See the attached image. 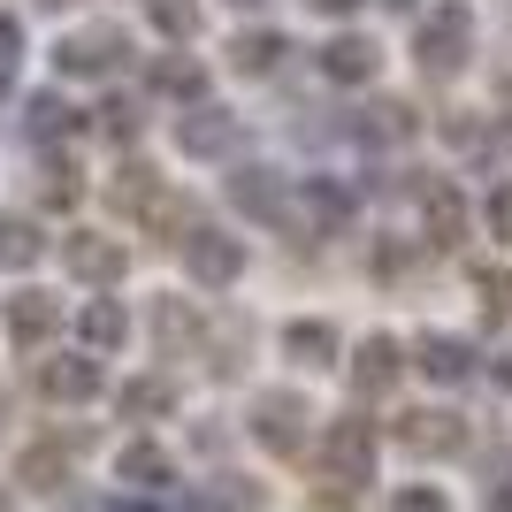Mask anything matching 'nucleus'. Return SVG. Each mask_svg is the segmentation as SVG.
Returning <instances> with one entry per match:
<instances>
[{
    "mask_svg": "<svg viewBox=\"0 0 512 512\" xmlns=\"http://www.w3.org/2000/svg\"><path fill=\"white\" fill-rule=\"evenodd\" d=\"M474 62V8L467 0H444V8H421L413 16V69L421 77H459Z\"/></svg>",
    "mask_w": 512,
    "mask_h": 512,
    "instance_id": "nucleus-1",
    "label": "nucleus"
},
{
    "mask_svg": "<svg viewBox=\"0 0 512 512\" xmlns=\"http://www.w3.org/2000/svg\"><path fill=\"white\" fill-rule=\"evenodd\" d=\"M321 482H337V490H367L375 482V467H383V436H375V421H360V413H344V421H321Z\"/></svg>",
    "mask_w": 512,
    "mask_h": 512,
    "instance_id": "nucleus-2",
    "label": "nucleus"
},
{
    "mask_svg": "<svg viewBox=\"0 0 512 512\" xmlns=\"http://www.w3.org/2000/svg\"><path fill=\"white\" fill-rule=\"evenodd\" d=\"M245 436H253L268 459H299L306 436H314V406H306L299 390H260L253 413H245Z\"/></svg>",
    "mask_w": 512,
    "mask_h": 512,
    "instance_id": "nucleus-3",
    "label": "nucleus"
},
{
    "mask_svg": "<svg viewBox=\"0 0 512 512\" xmlns=\"http://www.w3.org/2000/svg\"><path fill=\"white\" fill-rule=\"evenodd\" d=\"M230 207L268 222V230H299V192H291V176L268 169V161H237L230 169Z\"/></svg>",
    "mask_w": 512,
    "mask_h": 512,
    "instance_id": "nucleus-4",
    "label": "nucleus"
},
{
    "mask_svg": "<svg viewBox=\"0 0 512 512\" xmlns=\"http://www.w3.org/2000/svg\"><path fill=\"white\" fill-rule=\"evenodd\" d=\"M130 62V31L123 23H77V31H69L62 46H54V69H62V77H115V69Z\"/></svg>",
    "mask_w": 512,
    "mask_h": 512,
    "instance_id": "nucleus-5",
    "label": "nucleus"
},
{
    "mask_svg": "<svg viewBox=\"0 0 512 512\" xmlns=\"http://www.w3.org/2000/svg\"><path fill=\"white\" fill-rule=\"evenodd\" d=\"M176 253H184V276H192L199 291H230V283H245V260H253V253H245V237L214 230V222H199Z\"/></svg>",
    "mask_w": 512,
    "mask_h": 512,
    "instance_id": "nucleus-6",
    "label": "nucleus"
},
{
    "mask_svg": "<svg viewBox=\"0 0 512 512\" xmlns=\"http://www.w3.org/2000/svg\"><path fill=\"white\" fill-rule=\"evenodd\" d=\"M245 146V115L222 100H199L176 115V153H192V161H230V153Z\"/></svg>",
    "mask_w": 512,
    "mask_h": 512,
    "instance_id": "nucleus-7",
    "label": "nucleus"
},
{
    "mask_svg": "<svg viewBox=\"0 0 512 512\" xmlns=\"http://www.w3.org/2000/svg\"><path fill=\"white\" fill-rule=\"evenodd\" d=\"M406 367H413V360H406V344L375 329V337L352 344V360H344V383H352V398H360V406H375V398H390V390H398V375H406Z\"/></svg>",
    "mask_w": 512,
    "mask_h": 512,
    "instance_id": "nucleus-8",
    "label": "nucleus"
},
{
    "mask_svg": "<svg viewBox=\"0 0 512 512\" xmlns=\"http://www.w3.org/2000/svg\"><path fill=\"white\" fill-rule=\"evenodd\" d=\"M62 268L77 283H92V291H115V283L130 276V245L107 237V230H69L62 237Z\"/></svg>",
    "mask_w": 512,
    "mask_h": 512,
    "instance_id": "nucleus-9",
    "label": "nucleus"
},
{
    "mask_svg": "<svg viewBox=\"0 0 512 512\" xmlns=\"http://www.w3.org/2000/svg\"><path fill=\"white\" fill-rule=\"evenodd\" d=\"M390 444L413 451V459H451V451L467 444V413H451V406H413V413H398Z\"/></svg>",
    "mask_w": 512,
    "mask_h": 512,
    "instance_id": "nucleus-10",
    "label": "nucleus"
},
{
    "mask_svg": "<svg viewBox=\"0 0 512 512\" xmlns=\"http://www.w3.org/2000/svg\"><path fill=\"white\" fill-rule=\"evenodd\" d=\"M314 69H321V85L360 92V85H375V77H383V39H367V31H337V39H321Z\"/></svg>",
    "mask_w": 512,
    "mask_h": 512,
    "instance_id": "nucleus-11",
    "label": "nucleus"
},
{
    "mask_svg": "<svg viewBox=\"0 0 512 512\" xmlns=\"http://www.w3.org/2000/svg\"><path fill=\"white\" fill-rule=\"evenodd\" d=\"M406 360H413V375H428L436 390H451V383H467L474 367H482V352H474L467 337H451V329H421V337L406 344Z\"/></svg>",
    "mask_w": 512,
    "mask_h": 512,
    "instance_id": "nucleus-12",
    "label": "nucleus"
},
{
    "mask_svg": "<svg viewBox=\"0 0 512 512\" xmlns=\"http://www.w3.org/2000/svg\"><path fill=\"white\" fill-rule=\"evenodd\" d=\"M474 214H482V207H467L459 184H421V245H428V253H459Z\"/></svg>",
    "mask_w": 512,
    "mask_h": 512,
    "instance_id": "nucleus-13",
    "label": "nucleus"
},
{
    "mask_svg": "<svg viewBox=\"0 0 512 512\" xmlns=\"http://www.w3.org/2000/svg\"><path fill=\"white\" fill-rule=\"evenodd\" d=\"M344 138H360L367 153H398V146H413V138H421V115H413L406 100H367L360 115H352V123H344Z\"/></svg>",
    "mask_w": 512,
    "mask_h": 512,
    "instance_id": "nucleus-14",
    "label": "nucleus"
},
{
    "mask_svg": "<svg viewBox=\"0 0 512 512\" xmlns=\"http://www.w3.org/2000/svg\"><path fill=\"white\" fill-rule=\"evenodd\" d=\"M100 390H107L100 352H54V360H39V398H54V406H92Z\"/></svg>",
    "mask_w": 512,
    "mask_h": 512,
    "instance_id": "nucleus-15",
    "label": "nucleus"
},
{
    "mask_svg": "<svg viewBox=\"0 0 512 512\" xmlns=\"http://www.w3.org/2000/svg\"><path fill=\"white\" fill-rule=\"evenodd\" d=\"M352 214H360V192H352V184H337V176H306V184H299V230L344 237V230H352Z\"/></svg>",
    "mask_w": 512,
    "mask_h": 512,
    "instance_id": "nucleus-16",
    "label": "nucleus"
},
{
    "mask_svg": "<svg viewBox=\"0 0 512 512\" xmlns=\"http://www.w3.org/2000/svg\"><path fill=\"white\" fill-rule=\"evenodd\" d=\"M115 482H123L130 497H176V459L153 436H138V444H123V459H115Z\"/></svg>",
    "mask_w": 512,
    "mask_h": 512,
    "instance_id": "nucleus-17",
    "label": "nucleus"
},
{
    "mask_svg": "<svg viewBox=\"0 0 512 512\" xmlns=\"http://www.w3.org/2000/svg\"><path fill=\"white\" fill-rule=\"evenodd\" d=\"M153 344H161V360H192V352H207V321H199L192 299H153Z\"/></svg>",
    "mask_w": 512,
    "mask_h": 512,
    "instance_id": "nucleus-18",
    "label": "nucleus"
},
{
    "mask_svg": "<svg viewBox=\"0 0 512 512\" xmlns=\"http://www.w3.org/2000/svg\"><path fill=\"white\" fill-rule=\"evenodd\" d=\"M161 199H169V184H161V169H153V161H138V153H130L123 169H115V184H107V207L130 214V222H146Z\"/></svg>",
    "mask_w": 512,
    "mask_h": 512,
    "instance_id": "nucleus-19",
    "label": "nucleus"
},
{
    "mask_svg": "<svg viewBox=\"0 0 512 512\" xmlns=\"http://www.w3.org/2000/svg\"><path fill=\"white\" fill-rule=\"evenodd\" d=\"M283 360L291 367H344V337H337V321H283Z\"/></svg>",
    "mask_w": 512,
    "mask_h": 512,
    "instance_id": "nucleus-20",
    "label": "nucleus"
},
{
    "mask_svg": "<svg viewBox=\"0 0 512 512\" xmlns=\"http://www.w3.org/2000/svg\"><path fill=\"white\" fill-rule=\"evenodd\" d=\"M54 329H62V299H54V291H16V299H8V337H16L23 352H39Z\"/></svg>",
    "mask_w": 512,
    "mask_h": 512,
    "instance_id": "nucleus-21",
    "label": "nucleus"
},
{
    "mask_svg": "<svg viewBox=\"0 0 512 512\" xmlns=\"http://www.w3.org/2000/svg\"><path fill=\"white\" fill-rule=\"evenodd\" d=\"M77 130H85V115H77L62 92H31V100H23V138H31V146H62Z\"/></svg>",
    "mask_w": 512,
    "mask_h": 512,
    "instance_id": "nucleus-22",
    "label": "nucleus"
},
{
    "mask_svg": "<svg viewBox=\"0 0 512 512\" xmlns=\"http://www.w3.org/2000/svg\"><path fill=\"white\" fill-rule=\"evenodd\" d=\"M222 54H230V69H237V77H276V69H283V54H291V39L260 23V31H237V39L222 46Z\"/></svg>",
    "mask_w": 512,
    "mask_h": 512,
    "instance_id": "nucleus-23",
    "label": "nucleus"
},
{
    "mask_svg": "<svg viewBox=\"0 0 512 512\" xmlns=\"http://www.w3.org/2000/svg\"><path fill=\"white\" fill-rule=\"evenodd\" d=\"M115 413H123V421H169L176 413V383L169 375H130V383L115 390Z\"/></svg>",
    "mask_w": 512,
    "mask_h": 512,
    "instance_id": "nucleus-24",
    "label": "nucleus"
},
{
    "mask_svg": "<svg viewBox=\"0 0 512 512\" xmlns=\"http://www.w3.org/2000/svg\"><path fill=\"white\" fill-rule=\"evenodd\" d=\"M77 337H85V352H115V344L130 337L123 299H85V306H77Z\"/></svg>",
    "mask_w": 512,
    "mask_h": 512,
    "instance_id": "nucleus-25",
    "label": "nucleus"
},
{
    "mask_svg": "<svg viewBox=\"0 0 512 512\" xmlns=\"http://www.w3.org/2000/svg\"><path fill=\"white\" fill-rule=\"evenodd\" d=\"M16 482H23V490H62V482H69V444H62V436H46V444L16 451Z\"/></svg>",
    "mask_w": 512,
    "mask_h": 512,
    "instance_id": "nucleus-26",
    "label": "nucleus"
},
{
    "mask_svg": "<svg viewBox=\"0 0 512 512\" xmlns=\"http://www.w3.org/2000/svg\"><path fill=\"white\" fill-rule=\"evenodd\" d=\"M192 512H268V490L245 482V474H214L207 490L192 497Z\"/></svg>",
    "mask_w": 512,
    "mask_h": 512,
    "instance_id": "nucleus-27",
    "label": "nucleus"
},
{
    "mask_svg": "<svg viewBox=\"0 0 512 512\" xmlns=\"http://www.w3.org/2000/svg\"><path fill=\"white\" fill-rule=\"evenodd\" d=\"M153 92H169V100L199 107V100H207V69H199L192 54H161V62H153Z\"/></svg>",
    "mask_w": 512,
    "mask_h": 512,
    "instance_id": "nucleus-28",
    "label": "nucleus"
},
{
    "mask_svg": "<svg viewBox=\"0 0 512 512\" xmlns=\"http://www.w3.org/2000/svg\"><path fill=\"white\" fill-rule=\"evenodd\" d=\"M46 260V237L31 214H0V268H39Z\"/></svg>",
    "mask_w": 512,
    "mask_h": 512,
    "instance_id": "nucleus-29",
    "label": "nucleus"
},
{
    "mask_svg": "<svg viewBox=\"0 0 512 512\" xmlns=\"http://www.w3.org/2000/svg\"><path fill=\"white\" fill-rule=\"evenodd\" d=\"M413 268H421V253H413L406 237H375V253H367V276L375 283H406Z\"/></svg>",
    "mask_w": 512,
    "mask_h": 512,
    "instance_id": "nucleus-30",
    "label": "nucleus"
},
{
    "mask_svg": "<svg viewBox=\"0 0 512 512\" xmlns=\"http://www.w3.org/2000/svg\"><path fill=\"white\" fill-rule=\"evenodd\" d=\"M146 16L161 39H199V0H146Z\"/></svg>",
    "mask_w": 512,
    "mask_h": 512,
    "instance_id": "nucleus-31",
    "label": "nucleus"
},
{
    "mask_svg": "<svg viewBox=\"0 0 512 512\" xmlns=\"http://www.w3.org/2000/svg\"><path fill=\"white\" fill-rule=\"evenodd\" d=\"M100 130L115 138V146H130V138L146 130V100H130V92H115V100L100 107Z\"/></svg>",
    "mask_w": 512,
    "mask_h": 512,
    "instance_id": "nucleus-32",
    "label": "nucleus"
},
{
    "mask_svg": "<svg viewBox=\"0 0 512 512\" xmlns=\"http://www.w3.org/2000/svg\"><path fill=\"white\" fill-rule=\"evenodd\" d=\"M482 230H490L497 245H512V176H497L490 192H482Z\"/></svg>",
    "mask_w": 512,
    "mask_h": 512,
    "instance_id": "nucleus-33",
    "label": "nucleus"
},
{
    "mask_svg": "<svg viewBox=\"0 0 512 512\" xmlns=\"http://www.w3.org/2000/svg\"><path fill=\"white\" fill-rule=\"evenodd\" d=\"M77 192H85V184H77L69 161H46L39 169V207H77Z\"/></svg>",
    "mask_w": 512,
    "mask_h": 512,
    "instance_id": "nucleus-34",
    "label": "nucleus"
},
{
    "mask_svg": "<svg viewBox=\"0 0 512 512\" xmlns=\"http://www.w3.org/2000/svg\"><path fill=\"white\" fill-rule=\"evenodd\" d=\"M474 291H482L490 321H512V268H474Z\"/></svg>",
    "mask_w": 512,
    "mask_h": 512,
    "instance_id": "nucleus-35",
    "label": "nucleus"
},
{
    "mask_svg": "<svg viewBox=\"0 0 512 512\" xmlns=\"http://www.w3.org/2000/svg\"><path fill=\"white\" fill-rule=\"evenodd\" d=\"M383 512H451V497L436 490V482H406V490H390Z\"/></svg>",
    "mask_w": 512,
    "mask_h": 512,
    "instance_id": "nucleus-36",
    "label": "nucleus"
},
{
    "mask_svg": "<svg viewBox=\"0 0 512 512\" xmlns=\"http://www.w3.org/2000/svg\"><path fill=\"white\" fill-rule=\"evenodd\" d=\"M16 69H23V23L0 16V92L16 85Z\"/></svg>",
    "mask_w": 512,
    "mask_h": 512,
    "instance_id": "nucleus-37",
    "label": "nucleus"
},
{
    "mask_svg": "<svg viewBox=\"0 0 512 512\" xmlns=\"http://www.w3.org/2000/svg\"><path fill=\"white\" fill-rule=\"evenodd\" d=\"M482 512H512V459L490 474V490H482Z\"/></svg>",
    "mask_w": 512,
    "mask_h": 512,
    "instance_id": "nucleus-38",
    "label": "nucleus"
},
{
    "mask_svg": "<svg viewBox=\"0 0 512 512\" xmlns=\"http://www.w3.org/2000/svg\"><path fill=\"white\" fill-rule=\"evenodd\" d=\"M306 8H314V16H352L360 0H306Z\"/></svg>",
    "mask_w": 512,
    "mask_h": 512,
    "instance_id": "nucleus-39",
    "label": "nucleus"
},
{
    "mask_svg": "<svg viewBox=\"0 0 512 512\" xmlns=\"http://www.w3.org/2000/svg\"><path fill=\"white\" fill-rule=\"evenodd\" d=\"M383 16H421V0H375Z\"/></svg>",
    "mask_w": 512,
    "mask_h": 512,
    "instance_id": "nucleus-40",
    "label": "nucleus"
},
{
    "mask_svg": "<svg viewBox=\"0 0 512 512\" xmlns=\"http://www.w3.org/2000/svg\"><path fill=\"white\" fill-rule=\"evenodd\" d=\"M31 8H54V16H62V8H77V0H31Z\"/></svg>",
    "mask_w": 512,
    "mask_h": 512,
    "instance_id": "nucleus-41",
    "label": "nucleus"
},
{
    "mask_svg": "<svg viewBox=\"0 0 512 512\" xmlns=\"http://www.w3.org/2000/svg\"><path fill=\"white\" fill-rule=\"evenodd\" d=\"M0 428H8V398H0Z\"/></svg>",
    "mask_w": 512,
    "mask_h": 512,
    "instance_id": "nucleus-42",
    "label": "nucleus"
},
{
    "mask_svg": "<svg viewBox=\"0 0 512 512\" xmlns=\"http://www.w3.org/2000/svg\"><path fill=\"white\" fill-rule=\"evenodd\" d=\"M230 8H260V0H230Z\"/></svg>",
    "mask_w": 512,
    "mask_h": 512,
    "instance_id": "nucleus-43",
    "label": "nucleus"
},
{
    "mask_svg": "<svg viewBox=\"0 0 512 512\" xmlns=\"http://www.w3.org/2000/svg\"><path fill=\"white\" fill-rule=\"evenodd\" d=\"M0 512H8V497H0Z\"/></svg>",
    "mask_w": 512,
    "mask_h": 512,
    "instance_id": "nucleus-44",
    "label": "nucleus"
}]
</instances>
